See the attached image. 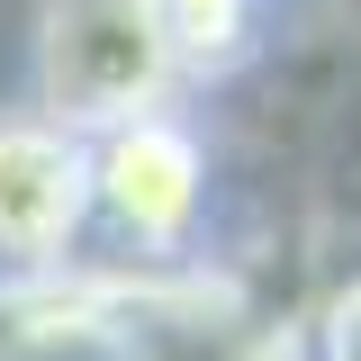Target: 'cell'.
<instances>
[{"instance_id":"cell-1","label":"cell","mask_w":361,"mask_h":361,"mask_svg":"<svg viewBox=\"0 0 361 361\" xmlns=\"http://www.w3.org/2000/svg\"><path fill=\"white\" fill-rule=\"evenodd\" d=\"M37 109L73 135H99L118 118L172 109L180 45L154 0H37Z\"/></svg>"},{"instance_id":"cell-3","label":"cell","mask_w":361,"mask_h":361,"mask_svg":"<svg viewBox=\"0 0 361 361\" xmlns=\"http://www.w3.org/2000/svg\"><path fill=\"white\" fill-rule=\"evenodd\" d=\"M90 226V135L45 109L0 118V271L54 280Z\"/></svg>"},{"instance_id":"cell-5","label":"cell","mask_w":361,"mask_h":361,"mask_svg":"<svg viewBox=\"0 0 361 361\" xmlns=\"http://www.w3.org/2000/svg\"><path fill=\"white\" fill-rule=\"evenodd\" d=\"M180 45V73H226L253 45V0H154Z\"/></svg>"},{"instance_id":"cell-2","label":"cell","mask_w":361,"mask_h":361,"mask_svg":"<svg viewBox=\"0 0 361 361\" xmlns=\"http://www.w3.org/2000/svg\"><path fill=\"white\" fill-rule=\"evenodd\" d=\"M90 217L118 226L135 253L172 262L208 217V145L172 109H145L90 135Z\"/></svg>"},{"instance_id":"cell-4","label":"cell","mask_w":361,"mask_h":361,"mask_svg":"<svg viewBox=\"0 0 361 361\" xmlns=\"http://www.w3.org/2000/svg\"><path fill=\"white\" fill-rule=\"evenodd\" d=\"M109 343L118 361H289V343L217 316L208 298H135L127 316H109Z\"/></svg>"}]
</instances>
